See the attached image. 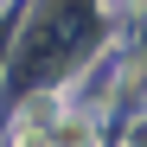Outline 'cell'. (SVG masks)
Listing matches in <instances>:
<instances>
[{
  "label": "cell",
  "mask_w": 147,
  "mask_h": 147,
  "mask_svg": "<svg viewBox=\"0 0 147 147\" xmlns=\"http://www.w3.org/2000/svg\"><path fill=\"white\" fill-rule=\"evenodd\" d=\"M90 141H96V128H90L83 115H64L58 134H51V147H90Z\"/></svg>",
  "instance_id": "obj_2"
},
{
  "label": "cell",
  "mask_w": 147,
  "mask_h": 147,
  "mask_svg": "<svg viewBox=\"0 0 147 147\" xmlns=\"http://www.w3.org/2000/svg\"><path fill=\"white\" fill-rule=\"evenodd\" d=\"M45 115H51V102H32L26 109V121H19V134H13V147H51V121H45Z\"/></svg>",
  "instance_id": "obj_1"
}]
</instances>
